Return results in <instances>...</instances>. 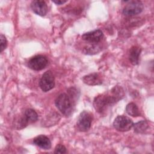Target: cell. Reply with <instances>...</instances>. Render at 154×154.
Here are the masks:
<instances>
[{
	"instance_id": "1",
	"label": "cell",
	"mask_w": 154,
	"mask_h": 154,
	"mask_svg": "<svg viewBox=\"0 0 154 154\" xmlns=\"http://www.w3.org/2000/svg\"><path fill=\"white\" fill-rule=\"evenodd\" d=\"M124 96L123 89L120 86H115L109 92L100 94L94 98V108L99 113L102 114L109 106L122 99Z\"/></svg>"
},
{
	"instance_id": "2",
	"label": "cell",
	"mask_w": 154,
	"mask_h": 154,
	"mask_svg": "<svg viewBox=\"0 0 154 154\" xmlns=\"http://www.w3.org/2000/svg\"><path fill=\"white\" fill-rule=\"evenodd\" d=\"M55 103L62 114L67 116H70L75 106L74 96H72L71 93L70 94L61 93L55 99Z\"/></svg>"
},
{
	"instance_id": "3",
	"label": "cell",
	"mask_w": 154,
	"mask_h": 154,
	"mask_svg": "<svg viewBox=\"0 0 154 154\" xmlns=\"http://www.w3.org/2000/svg\"><path fill=\"white\" fill-rule=\"evenodd\" d=\"M93 120V115L90 112L84 111L80 113L76 122V127L79 131L85 132L89 130Z\"/></svg>"
},
{
	"instance_id": "4",
	"label": "cell",
	"mask_w": 154,
	"mask_h": 154,
	"mask_svg": "<svg viewBox=\"0 0 154 154\" xmlns=\"http://www.w3.org/2000/svg\"><path fill=\"white\" fill-rule=\"evenodd\" d=\"M134 123L132 120L125 116H117L114 122V128L120 132H126L129 131L133 126Z\"/></svg>"
},
{
	"instance_id": "5",
	"label": "cell",
	"mask_w": 154,
	"mask_h": 154,
	"mask_svg": "<svg viewBox=\"0 0 154 154\" xmlns=\"http://www.w3.org/2000/svg\"><path fill=\"white\" fill-rule=\"evenodd\" d=\"M123 10V14L126 16H132L140 13L143 10V4L140 1H128Z\"/></svg>"
},
{
	"instance_id": "6",
	"label": "cell",
	"mask_w": 154,
	"mask_h": 154,
	"mask_svg": "<svg viewBox=\"0 0 154 154\" xmlns=\"http://www.w3.org/2000/svg\"><path fill=\"white\" fill-rule=\"evenodd\" d=\"M39 85L42 91L46 92L54 87L55 79L51 71L48 70L45 72L39 82Z\"/></svg>"
},
{
	"instance_id": "7",
	"label": "cell",
	"mask_w": 154,
	"mask_h": 154,
	"mask_svg": "<svg viewBox=\"0 0 154 154\" xmlns=\"http://www.w3.org/2000/svg\"><path fill=\"white\" fill-rule=\"evenodd\" d=\"M48 61L45 56L37 55L32 57L28 61V67L36 71L41 70L46 67L48 65Z\"/></svg>"
},
{
	"instance_id": "8",
	"label": "cell",
	"mask_w": 154,
	"mask_h": 154,
	"mask_svg": "<svg viewBox=\"0 0 154 154\" xmlns=\"http://www.w3.org/2000/svg\"><path fill=\"white\" fill-rule=\"evenodd\" d=\"M103 37V34L100 29H96L92 31L84 33L82 35V38L92 44H97L101 41Z\"/></svg>"
},
{
	"instance_id": "9",
	"label": "cell",
	"mask_w": 154,
	"mask_h": 154,
	"mask_svg": "<svg viewBox=\"0 0 154 154\" xmlns=\"http://www.w3.org/2000/svg\"><path fill=\"white\" fill-rule=\"evenodd\" d=\"M31 7L34 13L40 16H45L48 11V6L44 1H32L31 3Z\"/></svg>"
},
{
	"instance_id": "10",
	"label": "cell",
	"mask_w": 154,
	"mask_h": 154,
	"mask_svg": "<svg viewBox=\"0 0 154 154\" xmlns=\"http://www.w3.org/2000/svg\"><path fill=\"white\" fill-rule=\"evenodd\" d=\"M83 82L89 85H97L102 83V80L100 76L96 73H91L84 76L82 78Z\"/></svg>"
},
{
	"instance_id": "11",
	"label": "cell",
	"mask_w": 154,
	"mask_h": 154,
	"mask_svg": "<svg viewBox=\"0 0 154 154\" xmlns=\"http://www.w3.org/2000/svg\"><path fill=\"white\" fill-rule=\"evenodd\" d=\"M33 143L39 147L47 150L51 148V142L48 137L45 135H40L33 139Z\"/></svg>"
},
{
	"instance_id": "12",
	"label": "cell",
	"mask_w": 154,
	"mask_h": 154,
	"mask_svg": "<svg viewBox=\"0 0 154 154\" xmlns=\"http://www.w3.org/2000/svg\"><path fill=\"white\" fill-rule=\"evenodd\" d=\"M141 52V48L137 46H133L129 50V60L133 65H137L139 63L140 55Z\"/></svg>"
},
{
	"instance_id": "13",
	"label": "cell",
	"mask_w": 154,
	"mask_h": 154,
	"mask_svg": "<svg viewBox=\"0 0 154 154\" xmlns=\"http://www.w3.org/2000/svg\"><path fill=\"white\" fill-rule=\"evenodd\" d=\"M23 117L28 124L29 123H34L36 122L38 119V114L34 109L29 108L25 110Z\"/></svg>"
},
{
	"instance_id": "14",
	"label": "cell",
	"mask_w": 154,
	"mask_h": 154,
	"mask_svg": "<svg viewBox=\"0 0 154 154\" xmlns=\"http://www.w3.org/2000/svg\"><path fill=\"white\" fill-rule=\"evenodd\" d=\"M126 111L129 115L132 117H138L140 116V112L137 105L133 102H131L126 105Z\"/></svg>"
},
{
	"instance_id": "15",
	"label": "cell",
	"mask_w": 154,
	"mask_h": 154,
	"mask_svg": "<svg viewBox=\"0 0 154 154\" xmlns=\"http://www.w3.org/2000/svg\"><path fill=\"white\" fill-rule=\"evenodd\" d=\"M134 131L137 133H143L149 128L148 123L145 120H142L133 125Z\"/></svg>"
},
{
	"instance_id": "16",
	"label": "cell",
	"mask_w": 154,
	"mask_h": 154,
	"mask_svg": "<svg viewBox=\"0 0 154 154\" xmlns=\"http://www.w3.org/2000/svg\"><path fill=\"white\" fill-rule=\"evenodd\" d=\"M1 39V45H0V52H2V51L6 48L7 45V41L5 37L3 34H1L0 35Z\"/></svg>"
},
{
	"instance_id": "17",
	"label": "cell",
	"mask_w": 154,
	"mask_h": 154,
	"mask_svg": "<svg viewBox=\"0 0 154 154\" xmlns=\"http://www.w3.org/2000/svg\"><path fill=\"white\" fill-rule=\"evenodd\" d=\"M55 153H66V148L64 146L59 144L57 145L54 150Z\"/></svg>"
},
{
	"instance_id": "18",
	"label": "cell",
	"mask_w": 154,
	"mask_h": 154,
	"mask_svg": "<svg viewBox=\"0 0 154 154\" xmlns=\"http://www.w3.org/2000/svg\"><path fill=\"white\" fill-rule=\"evenodd\" d=\"M52 2L56 4L61 5V4H63L65 2H66L67 1H52Z\"/></svg>"
}]
</instances>
